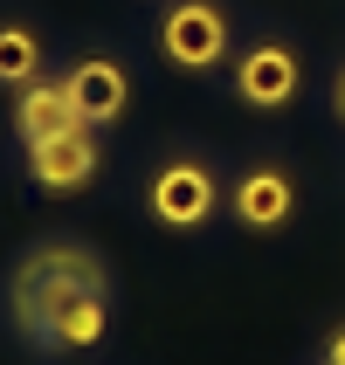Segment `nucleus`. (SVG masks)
I'll return each mask as SVG.
<instances>
[{
	"label": "nucleus",
	"instance_id": "9d476101",
	"mask_svg": "<svg viewBox=\"0 0 345 365\" xmlns=\"http://www.w3.org/2000/svg\"><path fill=\"white\" fill-rule=\"evenodd\" d=\"M35 69H41V41L28 35V28H0V83H35Z\"/></svg>",
	"mask_w": 345,
	"mask_h": 365
},
{
	"label": "nucleus",
	"instance_id": "6e6552de",
	"mask_svg": "<svg viewBox=\"0 0 345 365\" xmlns=\"http://www.w3.org/2000/svg\"><path fill=\"white\" fill-rule=\"evenodd\" d=\"M290 207H297V186H290L276 165H263V173H249V180L235 186V221L242 227H284Z\"/></svg>",
	"mask_w": 345,
	"mask_h": 365
},
{
	"label": "nucleus",
	"instance_id": "0eeeda50",
	"mask_svg": "<svg viewBox=\"0 0 345 365\" xmlns=\"http://www.w3.org/2000/svg\"><path fill=\"white\" fill-rule=\"evenodd\" d=\"M14 124L28 131V145H41V138H62V131H76V97H69V83H28L21 90V110H14Z\"/></svg>",
	"mask_w": 345,
	"mask_h": 365
},
{
	"label": "nucleus",
	"instance_id": "f8f14e48",
	"mask_svg": "<svg viewBox=\"0 0 345 365\" xmlns=\"http://www.w3.org/2000/svg\"><path fill=\"white\" fill-rule=\"evenodd\" d=\"M339 110H345V83H339Z\"/></svg>",
	"mask_w": 345,
	"mask_h": 365
},
{
	"label": "nucleus",
	"instance_id": "f257e3e1",
	"mask_svg": "<svg viewBox=\"0 0 345 365\" xmlns=\"http://www.w3.org/2000/svg\"><path fill=\"white\" fill-rule=\"evenodd\" d=\"M76 297H104V269L97 255H83V248H35L28 262H21L14 276V310H21V324L35 331V338H49L56 331V317Z\"/></svg>",
	"mask_w": 345,
	"mask_h": 365
},
{
	"label": "nucleus",
	"instance_id": "20e7f679",
	"mask_svg": "<svg viewBox=\"0 0 345 365\" xmlns=\"http://www.w3.org/2000/svg\"><path fill=\"white\" fill-rule=\"evenodd\" d=\"M152 214L166 227H201L214 214V180H207V165H166L159 180H152Z\"/></svg>",
	"mask_w": 345,
	"mask_h": 365
},
{
	"label": "nucleus",
	"instance_id": "9b49d317",
	"mask_svg": "<svg viewBox=\"0 0 345 365\" xmlns=\"http://www.w3.org/2000/svg\"><path fill=\"white\" fill-rule=\"evenodd\" d=\"M325 365H345V331L331 338V351H325Z\"/></svg>",
	"mask_w": 345,
	"mask_h": 365
},
{
	"label": "nucleus",
	"instance_id": "f03ea898",
	"mask_svg": "<svg viewBox=\"0 0 345 365\" xmlns=\"http://www.w3.org/2000/svg\"><path fill=\"white\" fill-rule=\"evenodd\" d=\"M159 48H166V62H180V69H214V62L228 56V21H221V7H207V0H180V7L159 21Z\"/></svg>",
	"mask_w": 345,
	"mask_h": 365
},
{
	"label": "nucleus",
	"instance_id": "39448f33",
	"mask_svg": "<svg viewBox=\"0 0 345 365\" xmlns=\"http://www.w3.org/2000/svg\"><path fill=\"white\" fill-rule=\"evenodd\" d=\"M297 56L290 48H276V41H263V48H249L242 69H235V90H242V103H256V110H276V103L297 97Z\"/></svg>",
	"mask_w": 345,
	"mask_h": 365
},
{
	"label": "nucleus",
	"instance_id": "423d86ee",
	"mask_svg": "<svg viewBox=\"0 0 345 365\" xmlns=\"http://www.w3.org/2000/svg\"><path fill=\"white\" fill-rule=\"evenodd\" d=\"M69 97H76V118L83 124H111L124 103H131V76H124L111 56H90V62L69 69Z\"/></svg>",
	"mask_w": 345,
	"mask_h": 365
},
{
	"label": "nucleus",
	"instance_id": "7ed1b4c3",
	"mask_svg": "<svg viewBox=\"0 0 345 365\" xmlns=\"http://www.w3.org/2000/svg\"><path fill=\"white\" fill-rule=\"evenodd\" d=\"M28 173H35V186H49V193H76V186L97 173V138L76 124V131H62V138L28 145Z\"/></svg>",
	"mask_w": 345,
	"mask_h": 365
},
{
	"label": "nucleus",
	"instance_id": "1a4fd4ad",
	"mask_svg": "<svg viewBox=\"0 0 345 365\" xmlns=\"http://www.w3.org/2000/svg\"><path fill=\"white\" fill-rule=\"evenodd\" d=\"M97 338H104V297H76V304L56 317V331H49V345H69V351L97 345Z\"/></svg>",
	"mask_w": 345,
	"mask_h": 365
}]
</instances>
